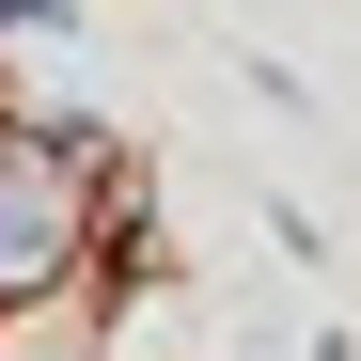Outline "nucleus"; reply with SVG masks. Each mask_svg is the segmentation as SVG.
<instances>
[{
	"mask_svg": "<svg viewBox=\"0 0 361 361\" xmlns=\"http://www.w3.org/2000/svg\"><path fill=\"white\" fill-rule=\"evenodd\" d=\"M63 157H47V142H16V157H0V283H47V267H63Z\"/></svg>",
	"mask_w": 361,
	"mask_h": 361,
	"instance_id": "1",
	"label": "nucleus"
}]
</instances>
